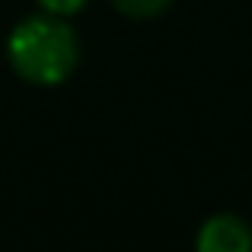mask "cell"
Segmentation results:
<instances>
[{"instance_id": "cell-1", "label": "cell", "mask_w": 252, "mask_h": 252, "mask_svg": "<svg viewBox=\"0 0 252 252\" xmlns=\"http://www.w3.org/2000/svg\"><path fill=\"white\" fill-rule=\"evenodd\" d=\"M10 67L35 86H58L77 70L80 45L64 16H29L10 32L6 42Z\"/></svg>"}, {"instance_id": "cell-2", "label": "cell", "mask_w": 252, "mask_h": 252, "mask_svg": "<svg viewBox=\"0 0 252 252\" xmlns=\"http://www.w3.org/2000/svg\"><path fill=\"white\" fill-rule=\"evenodd\" d=\"M195 252H252V230L236 214H214L198 230Z\"/></svg>"}, {"instance_id": "cell-3", "label": "cell", "mask_w": 252, "mask_h": 252, "mask_svg": "<svg viewBox=\"0 0 252 252\" xmlns=\"http://www.w3.org/2000/svg\"><path fill=\"white\" fill-rule=\"evenodd\" d=\"M169 3L172 0H112V6H115L118 13H125V16H131V19H154V16H160Z\"/></svg>"}, {"instance_id": "cell-4", "label": "cell", "mask_w": 252, "mask_h": 252, "mask_svg": "<svg viewBox=\"0 0 252 252\" xmlns=\"http://www.w3.org/2000/svg\"><path fill=\"white\" fill-rule=\"evenodd\" d=\"M38 6L51 16H74L86 6V0H38Z\"/></svg>"}]
</instances>
